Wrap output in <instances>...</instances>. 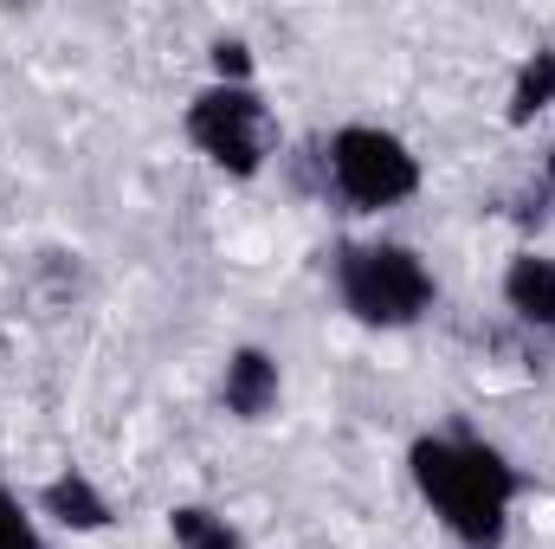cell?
<instances>
[{"label":"cell","mask_w":555,"mask_h":549,"mask_svg":"<svg viewBox=\"0 0 555 549\" xmlns=\"http://www.w3.org/2000/svg\"><path fill=\"white\" fill-rule=\"evenodd\" d=\"M39 511H46L52 524L78 531V537H91V531H104V524H111V505H104V491H98L85 472H59V478L39 491Z\"/></svg>","instance_id":"cell-7"},{"label":"cell","mask_w":555,"mask_h":549,"mask_svg":"<svg viewBox=\"0 0 555 549\" xmlns=\"http://www.w3.org/2000/svg\"><path fill=\"white\" fill-rule=\"evenodd\" d=\"M543 188H550V201H555V149H550V162H543Z\"/></svg>","instance_id":"cell-12"},{"label":"cell","mask_w":555,"mask_h":549,"mask_svg":"<svg viewBox=\"0 0 555 549\" xmlns=\"http://www.w3.org/2000/svg\"><path fill=\"white\" fill-rule=\"evenodd\" d=\"M537 111H555V52H530L511 85V124H530Z\"/></svg>","instance_id":"cell-9"},{"label":"cell","mask_w":555,"mask_h":549,"mask_svg":"<svg viewBox=\"0 0 555 549\" xmlns=\"http://www.w3.org/2000/svg\"><path fill=\"white\" fill-rule=\"evenodd\" d=\"M336 297L356 323L369 330H408L433 310L439 284L426 272L414 246L401 240H362V246H343L336 253Z\"/></svg>","instance_id":"cell-2"},{"label":"cell","mask_w":555,"mask_h":549,"mask_svg":"<svg viewBox=\"0 0 555 549\" xmlns=\"http://www.w3.org/2000/svg\"><path fill=\"white\" fill-rule=\"evenodd\" d=\"M278 395H284V375H278V356L272 349H233L227 356V375H220V408L233 420H272Z\"/></svg>","instance_id":"cell-5"},{"label":"cell","mask_w":555,"mask_h":549,"mask_svg":"<svg viewBox=\"0 0 555 549\" xmlns=\"http://www.w3.org/2000/svg\"><path fill=\"white\" fill-rule=\"evenodd\" d=\"M214 85H253V52H246V39H214Z\"/></svg>","instance_id":"cell-11"},{"label":"cell","mask_w":555,"mask_h":549,"mask_svg":"<svg viewBox=\"0 0 555 549\" xmlns=\"http://www.w3.org/2000/svg\"><path fill=\"white\" fill-rule=\"evenodd\" d=\"M188 142L233 181H253L278 155V124L253 85H207L188 104Z\"/></svg>","instance_id":"cell-3"},{"label":"cell","mask_w":555,"mask_h":549,"mask_svg":"<svg viewBox=\"0 0 555 549\" xmlns=\"http://www.w3.org/2000/svg\"><path fill=\"white\" fill-rule=\"evenodd\" d=\"M323 168H330V188L356 214L401 207V201H414V188H420V155L395 130H382V124H343L330 137V149H323Z\"/></svg>","instance_id":"cell-4"},{"label":"cell","mask_w":555,"mask_h":549,"mask_svg":"<svg viewBox=\"0 0 555 549\" xmlns=\"http://www.w3.org/2000/svg\"><path fill=\"white\" fill-rule=\"evenodd\" d=\"M408 472H414V491L433 505V518H439L465 549H498L504 544L511 505H517L524 478H517V465H511L491 439H478V433H465V426H452V433H420L414 446H408Z\"/></svg>","instance_id":"cell-1"},{"label":"cell","mask_w":555,"mask_h":549,"mask_svg":"<svg viewBox=\"0 0 555 549\" xmlns=\"http://www.w3.org/2000/svg\"><path fill=\"white\" fill-rule=\"evenodd\" d=\"M168 537H175V549H246V537L207 505H175L168 511Z\"/></svg>","instance_id":"cell-8"},{"label":"cell","mask_w":555,"mask_h":549,"mask_svg":"<svg viewBox=\"0 0 555 549\" xmlns=\"http://www.w3.org/2000/svg\"><path fill=\"white\" fill-rule=\"evenodd\" d=\"M0 549H46V537H39V524H33V511L0 485Z\"/></svg>","instance_id":"cell-10"},{"label":"cell","mask_w":555,"mask_h":549,"mask_svg":"<svg viewBox=\"0 0 555 549\" xmlns=\"http://www.w3.org/2000/svg\"><path fill=\"white\" fill-rule=\"evenodd\" d=\"M504 304H511L517 323L555 336V259H543V253H517V259L504 266Z\"/></svg>","instance_id":"cell-6"}]
</instances>
